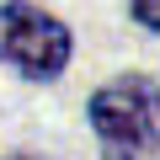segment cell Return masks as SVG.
<instances>
[{
  "label": "cell",
  "instance_id": "cell-3",
  "mask_svg": "<svg viewBox=\"0 0 160 160\" xmlns=\"http://www.w3.org/2000/svg\"><path fill=\"white\" fill-rule=\"evenodd\" d=\"M133 16H139V27L160 32V0H133Z\"/></svg>",
  "mask_w": 160,
  "mask_h": 160
},
{
  "label": "cell",
  "instance_id": "cell-4",
  "mask_svg": "<svg viewBox=\"0 0 160 160\" xmlns=\"http://www.w3.org/2000/svg\"><path fill=\"white\" fill-rule=\"evenodd\" d=\"M11 160H32V155H11Z\"/></svg>",
  "mask_w": 160,
  "mask_h": 160
},
{
  "label": "cell",
  "instance_id": "cell-1",
  "mask_svg": "<svg viewBox=\"0 0 160 160\" xmlns=\"http://www.w3.org/2000/svg\"><path fill=\"white\" fill-rule=\"evenodd\" d=\"M91 128L107 160H160V86L123 75L91 96Z\"/></svg>",
  "mask_w": 160,
  "mask_h": 160
},
{
  "label": "cell",
  "instance_id": "cell-2",
  "mask_svg": "<svg viewBox=\"0 0 160 160\" xmlns=\"http://www.w3.org/2000/svg\"><path fill=\"white\" fill-rule=\"evenodd\" d=\"M0 59L16 64L27 80H53L69 64V32L27 0L0 6Z\"/></svg>",
  "mask_w": 160,
  "mask_h": 160
}]
</instances>
